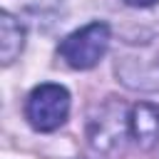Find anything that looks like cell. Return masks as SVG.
<instances>
[{"mask_svg":"<svg viewBox=\"0 0 159 159\" xmlns=\"http://www.w3.org/2000/svg\"><path fill=\"white\" fill-rule=\"evenodd\" d=\"M25 45V27L10 15L0 12V60L2 65H10Z\"/></svg>","mask_w":159,"mask_h":159,"instance_id":"277c9868","label":"cell"},{"mask_svg":"<svg viewBox=\"0 0 159 159\" xmlns=\"http://www.w3.org/2000/svg\"><path fill=\"white\" fill-rule=\"evenodd\" d=\"M67 112H70V94L65 87L52 84V82L35 87L25 104V114L37 132L57 129L67 119Z\"/></svg>","mask_w":159,"mask_h":159,"instance_id":"7a4b0ae2","label":"cell"},{"mask_svg":"<svg viewBox=\"0 0 159 159\" xmlns=\"http://www.w3.org/2000/svg\"><path fill=\"white\" fill-rule=\"evenodd\" d=\"M107 45H109V27L104 22H89L82 30L67 35L60 42L57 52L70 67L89 70L102 60V55L107 52Z\"/></svg>","mask_w":159,"mask_h":159,"instance_id":"6da1fadb","label":"cell"},{"mask_svg":"<svg viewBox=\"0 0 159 159\" xmlns=\"http://www.w3.org/2000/svg\"><path fill=\"white\" fill-rule=\"evenodd\" d=\"M127 5H132V7H149V5H154V2H159V0H124Z\"/></svg>","mask_w":159,"mask_h":159,"instance_id":"5b68a950","label":"cell"},{"mask_svg":"<svg viewBox=\"0 0 159 159\" xmlns=\"http://www.w3.org/2000/svg\"><path fill=\"white\" fill-rule=\"evenodd\" d=\"M129 134L142 149H152L159 144V107L152 102H139L129 109L127 117Z\"/></svg>","mask_w":159,"mask_h":159,"instance_id":"3957f363","label":"cell"}]
</instances>
